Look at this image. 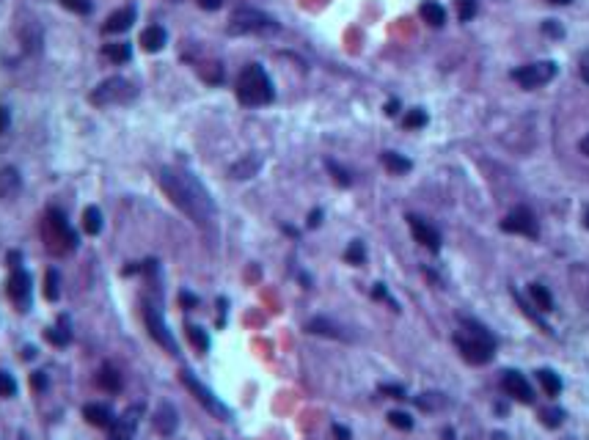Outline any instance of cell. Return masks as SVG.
Masks as SVG:
<instances>
[{"label":"cell","instance_id":"cell-1","mask_svg":"<svg viewBox=\"0 0 589 440\" xmlns=\"http://www.w3.org/2000/svg\"><path fill=\"white\" fill-rule=\"evenodd\" d=\"M160 185L168 193V198L199 226H207L215 215V204L207 193V187L188 171L182 168H163L160 171Z\"/></svg>","mask_w":589,"mask_h":440},{"label":"cell","instance_id":"cell-30","mask_svg":"<svg viewBox=\"0 0 589 440\" xmlns=\"http://www.w3.org/2000/svg\"><path fill=\"white\" fill-rule=\"evenodd\" d=\"M345 259H347L350 264H356V267L364 264V262H367V248H364V242H361V239H353L350 248L345 251Z\"/></svg>","mask_w":589,"mask_h":440},{"label":"cell","instance_id":"cell-20","mask_svg":"<svg viewBox=\"0 0 589 440\" xmlns=\"http://www.w3.org/2000/svg\"><path fill=\"white\" fill-rule=\"evenodd\" d=\"M306 330L308 333H314V336H331V339H345V333L339 330V325H333L331 319H325V316H317V319H311L308 325H306Z\"/></svg>","mask_w":589,"mask_h":440},{"label":"cell","instance_id":"cell-27","mask_svg":"<svg viewBox=\"0 0 589 440\" xmlns=\"http://www.w3.org/2000/svg\"><path fill=\"white\" fill-rule=\"evenodd\" d=\"M383 165H385L388 171H394V174H408V171L413 168V162H410L408 157L397 154V151H383Z\"/></svg>","mask_w":589,"mask_h":440},{"label":"cell","instance_id":"cell-10","mask_svg":"<svg viewBox=\"0 0 589 440\" xmlns=\"http://www.w3.org/2000/svg\"><path fill=\"white\" fill-rule=\"evenodd\" d=\"M501 228H504L507 234H520V237H531V239H537V237H540L537 218H534V212H531V210H526V207L513 210L507 218L501 220Z\"/></svg>","mask_w":589,"mask_h":440},{"label":"cell","instance_id":"cell-36","mask_svg":"<svg viewBox=\"0 0 589 440\" xmlns=\"http://www.w3.org/2000/svg\"><path fill=\"white\" fill-rule=\"evenodd\" d=\"M424 124H427V113L419 110V108L410 110V113L405 116V127H408V130H419V127H424Z\"/></svg>","mask_w":589,"mask_h":440},{"label":"cell","instance_id":"cell-26","mask_svg":"<svg viewBox=\"0 0 589 440\" xmlns=\"http://www.w3.org/2000/svg\"><path fill=\"white\" fill-rule=\"evenodd\" d=\"M537 380H540V385H542V391H545L548 396H559V394H562V380H559V374H554L551 369H540V371H537Z\"/></svg>","mask_w":589,"mask_h":440},{"label":"cell","instance_id":"cell-52","mask_svg":"<svg viewBox=\"0 0 589 440\" xmlns=\"http://www.w3.org/2000/svg\"><path fill=\"white\" fill-rule=\"evenodd\" d=\"M579 146H581V154H587V157H589V135L584 138V141H581V144H579Z\"/></svg>","mask_w":589,"mask_h":440},{"label":"cell","instance_id":"cell-34","mask_svg":"<svg viewBox=\"0 0 589 440\" xmlns=\"http://www.w3.org/2000/svg\"><path fill=\"white\" fill-rule=\"evenodd\" d=\"M416 405L424 407V410H435V407L446 405V399H443L441 394H422V396H416Z\"/></svg>","mask_w":589,"mask_h":440},{"label":"cell","instance_id":"cell-39","mask_svg":"<svg viewBox=\"0 0 589 440\" xmlns=\"http://www.w3.org/2000/svg\"><path fill=\"white\" fill-rule=\"evenodd\" d=\"M64 3V8H69L74 14H88L91 11V3L88 0H61Z\"/></svg>","mask_w":589,"mask_h":440},{"label":"cell","instance_id":"cell-29","mask_svg":"<svg viewBox=\"0 0 589 440\" xmlns=\"http://www.w3.org/2000/svg\"><path fill=\"white\" fill-rule=\"evenodd\" d=\"M83 228H85L88 234H99V231H102V212H99L97 207H88V210L83 212Z\"/></svg>","mask_w":589,"mask_h":440},{"label":"cell","instance_id":"cell-32","mask_svg":"<svg viewBox=\"0 0 589 440\" xmlns=\"http://www.w3.org/2000/svg\"><path fill=\"white\" fill-rule=\"evenodd\" d=\"M540 421H542L545 427L556 430V427L565 421V410H559V407H548V410H542V413H540Z\"/></svg>","mask_w":589,"mask_h":440},{"label":"cell","instance_id":"cell-33","mask_svg":"<svg viewBox=\"0 0 589 440\" xmlns=\"http://www.w3.org/2000/svg\"><path fill=\"white\" fill-rule=\"evenodd\" d=\"M388 424L397 427V430H405V432L413 430V418H410L408 413H402V410H391V413H388Z\"/></svg>","mask_w":589,"mask_h":440},{"label":"cell","instance_id":"cell-31","mask_svg":"<svg viewBox=\"0 0 589 440\" xmlns=\"http://www.w3.org/2000/svg\"><path fill=\"white\" fill-rule=\"evenodd\" d=\"M188 339L193 341V347H199V353H207L210 350V336L199 325H188Z\"/></svg>","mask_w":589,"mask_h":440},{"label":"cell","instance_id":"cell-8","mask_svg":"<svg viewBox=\"0 0 589 440\" xmlns=\"http://www.w3.org/2000/svg\"><path fill=\"white\" fill-rule=\"evenodd\" d=\"M182 382H185V388H188V391H190V394H193V396H196V399H199V402H201V405H204L213 416H218L221 421H229V418H231L229 407L223 405L221 399H218V396H215V394H213V391H210L201 380H196L190 371H182Z\"/></svg>","mask_w":589,"mask_h":440},{"label":"cell","instance_id":"cell-50","mask_svg":"<svg viewBox=\"0 0 589 440\" xmlns=\"http://www.w3.org/2000/svg\"><path fill=\"white\" fill-rule=\"evenodd\" d=\"M320 218H322V212H320V210H314V212H311V218H308V226H311V228H317V226H320Z\"/></svg>","mask_w":589,"mask_h":440},{"label":"cell","instance_id":"cell-22","mask_svg":"<svg viewBox=\"0 0 589 440\" xmlns=\"http://www.w3.org/2000/svg\"><path fill=\"white\" fill-rule=\"evenodd\" d=\"M44 336H47V341H50V344H56V347H67V344L72 341V333H69V319H67V316H61V325H56V328H47V330H44Z\"/></svg>","mask_w":589,"mask_h":440},{"label":"cell","instance_id":"cell-53","mask_svg":"<svg viewBox=\"0 0 589 440\" xmlns=\"http://www.w3.org/2000/svg\"><path fill=\"white\" fill-rule=\"evenodd\" d=\"M25 358H28V361L36 358V347H25Z\"/></svg>","mask_w":589,"mask_h":440},{"label":"cell","instance_id":"cell-44","mask_svg":"<svg viewBox=\"0 0 589 440\" xmlns=\"http://www.w3.org/2000/svg\"><path fill=\"white\" fill-rule=\"evenodd\" d=\"M201 8H207V11H215V8H221L223 0H196Z\"/></svg>","mask_w":589,"mask_h":440},{"label":"cell","instance_id":"cell-23","mask_svg":"<svg viewBox=\"0 0 589 440\" xmlns=\"http://www.w3.org/2000/svg\"><path fill=\"white\" fill-rule=\"evenodd\" d=\"M97 382H99V388H102V391H110V394L122 391V374H119V371H116L113 366H102V369H99V374H97Z\"/></svg>","mask_w":589,"mask_h":440},{"label":"cell","instance_id":"cell-48","mask_svg":"<svg viewBox=\"0 0 589 440\" xmlns=\"http://www.w3.org/2000/svg\"><path fill=\"white\" fill-rule=\"evenodd\" d=\"M399 113V102L397 99H391L388 105H385V116H397Z\"/></svg>","mask_w":589,"mask_h":440},{"label":"cell","instance_id":"cell-25","mask_svg":"<svg viewBox=\"0 0 589 440\" xmlns=\"http://www.w3.org/2000/svg\"><path fill=\"white\" fill-rule=\"evenodd\" d=\"M259 165H262V160H259L256 154H251V157L240 160L237 165H231V176H234V179H251V176L259 171Z\"/></svg>","mask_w":589,"mask_h":440},{"label":"cell","instance_id":"cell-4","mask_svg":"<svg viewBox=\"0 0 589 440\" xmlns=\"http://www.w3.org/2000/svg\"><path fill=\"white\" fill-rule=\"evenodd\" d=\"M44 239L53 253H69L77 248V234L61 210H50L44 218Z\"/></svg>","mask_w":589,"mask_h":440},{"label":"cell","instance_id":"cell-21","mask_svg":"<svg viewBox=\"0 0 589 440\" xmlns=\"http://www.w3.org/2000/svg\"><path fill=\"white\" fill-rule=\"evenodd\" d=\"M419 14H422V19H424L427 25H433V28H441L443 22H446V11H443V6L441 3H433V0L422 3Z\"/></svg>","mask_w":589,"mask_h":440},{"label":"cell","instance_id":"cell-54","mask_svg":"<svg viewBox=\"0 0 589 440\" xmlns=\"http://www.w3.org/2000/svg\"><path fill=\"white\" fill-rule=\"evenodd\" d=\"M548 3H556V6H567L570 0H548Z\"/></svg>","mask_w":589,"mask_h":440},{"label":"cell","instance_id":"cell-47","mask_svg":"<svg viewBox=\"0 0 589 440\" xmlns=\"http://www.w3.org/2000/svg\"><path fill=\"white\" fill-rule=\"evenodd\" d=\"M581 77H584V80L589 83V53H584V56H581Z\"/></svg>","mask_w":589,"mask_h":440},{"label":"cell","instance_id":"cell-16","mask_svg":"<svg viewBox=\"0 0 589 440\" xmlns=\"http://www.w3.org/2000/svg\"><path fill=\"white\" fill-rule=\"evenodd\" d=\"M176 407L174 405H168V402H163L160 407H157V413H154V430L160 432V435H174L176 432Z\"/></svg>","mask_w":589,"mask_h":440},{"label":"cell","instance_id":"cell-7","mask_svg":"<svg viewBox=\"0 0 589 440\" xmlns=\"http://www.w3.org/2000/svg\"><path fill=\"white\" fill-rule=\"evenodd\" d=\"M144 319H147V328L149 333H151V339L160 344V347H165L171 355H176L179 353V347H176V339H174V333L168 330V325H165V319H163V308H160V303H144Z\"/></svg>","mask_w":589,"mask_h":440},{"label":"cell","instance_id":"cell-28","mask_svg":"<svg viewBox=\"0 0 589 440\" xmlns=\"http://www.w3.org/2000/svg\"><path fill=\"white\" fill-rule=\"evenodd\" d=\"M529 292H531V297H534V303H537L540 311H554V297H551V292H548L542 284H531Z\"/></svg>","mask_w":589,"mask_h":440},{"label":"cell","instance_id":"cell-41","mask_svg":"<svg viewBox=\"0 0 589 440\" xmlns=\"http://www.w3.org/2000/svg\"><path fill=\"white\" fill-rule=\"evenodd\" d=\"M380 394H388L391 399H405V388H402V385H388V382H383V385H380Z\"/></svg>","mask_w":589,"mask_h":440},{"label":"cell","instance_id":"cell-38","mask_svg":"<svg viewBox=\"0 0 589 440\" xmlns=\"http://www.w3.org/2000/svg\"><path fill=\"white\" fill-rule=\"evenodd\" d=\"M457 14L463 22H468L476 14V0H457Z\"/></svg>","mask_w":589,"mask_h":440},{"label":"cell","instance_id":"cell-43","mask_svg":"<svg viewBox=\"0 0 589 440\" xmlns=\"http://www.w3.org/2000/svg\"><path fill=\"white\" fill-rule=\"evenodd\" d=\"M542 28H545V33H551V36H562V33H565V31H562V28H559V25H556L554 19H548V22L542 25Z\"/></svg>","mask_w":589,"mask_h":440},{"label":"cell","instance_id":"cell-6","mask_svg":"<svg viewBox=\"0 0 589 440\" xmlns=\"http://www.w3.org/2000/svg\"><path fill=\"white\" fill-rule=\"evenodd\" d=\"M135 96V85L124 77H110V80H102L94 91H91V102L105 108V105H127L130 99Z\"/></svg>","mask_w":589,"mask_h":440},{"label":"cell","instance_id":"cell-14","mask_svg":"<svg viewBox=\"0 0 589 440\" xmlns=\"http://www.w3.org/2000/svg\"><path fill=\"white\" fill-rule=\"evenodd\" d=\"M408 226H410L416 242H422L430 251H438L441 248V234H438V228L433 223H427V220L419 218V215H408Z\"/></svg>","mask_w":589,"mask_h":440},{"label":"cell","instance_id":"cell-15","mask_svg":"<svg viewBox=\"0 0 589 440\" xmlns=\"http://www.w3.org/2000/svg\"><path fill=\"white\" fill-rule=\"evenodd\" d=\"M133 22H135V8H133V6H124V8L113 11V14L105 19L102 33H124Z\"/></svg>","mask_w":589,"mask_h":440},{"label":"cell","instance_id":"cell-37","mask_svg":"<svg viewBox=\"0 0 589 440\" xmlns=\"http://www.w3.org/2000/svg\"><path fill=\"white\" fill-rule=\"evenodd\" d=\"M17 394V380L8 371H0V396H14Z\"/></svg>","mask_w":589,"mask_h":440},{"label":"cell","instance_id":"cell-45","mask_svg":"<svg viewBox=\"0 0 589 440\" xmlns=\"http://www.w3.org/2000/svg\"><path fill=\"white\" fill-rule=\"evenodd\" d=\"M8 121H11V116H8V110L6 108H0V135L8 130Z\"/></svg>","mask_w":589,"mask_h":440},{"label":"cell","instance_id":"cell-3","mask_svg":"<svg viewBox=\"0 0 589 440\" xmlns=\"http://www.w3.org/2000/svg\"><path fill=\"white\" fill-rule=\"evenodd\" d=\"M276 96V88H273V80L267 77V72L259 67V64H248L240 77H237V99L248 108H259V105H267L273 102Z\"/></svg>","mask_w":589,"mask_h":440},{"label":"cell","instance_id":"cell-18","mask_svg":"<svg viewBox=\"0 0 589 440\" xmlns=\"http://www.w3.org/2000/svg\"><path fill=\"white\" fill-rule=\"evenodd\" d=\"M165 42H168V33H165V28H163V25H149L147 31L141 33V47H144L147 53H157V50H163V47H165Z\"/></svg>","mask_w":589,"mask_h":440},{"label":"cell","instance_id":"cell-17","mask_svg":"<svg viewBox=\"0 0 589 440\" xmlns=\"http://www.w3.org/2000/svg\"><path fill=\"white\" fill-rule=\"evenodd\" d=\"M83 416H85V421L88 424H94V427H113V410L108 407V405H97V402H91V405H85L83 407Z\"/></svg>","mask_w":589,"mask_h":440},{"label":"cell","instance_id":"cell-49","mask_svg":"<svg viewBox=\"0 0 589 440\" xmlns=\"http://www.w3.org/2000/svg\"><path fill=\"white\" fill-rule=\"evenodd\" d=\"M19 259H22V256H19V253H17V251H11V253H8V264H11V267H14V270H17V267H19Z\"/></svg>","mask_w":589,"mask_h":440},{"label":"cell","instance_id":"cell-5","mask_svg":"<svg viewBox=\"0 0 589 440\" xmlns=\"http://www.w3.org/2000/svg\"><path fill=\"white\" fill-rule=\"evenodd\" d=\"M231 36H251V33H276L279 31V22L273 17H267L265 11H256V8H237L229 19V28H226Z\"/></svg>","mask_w":589,"mask_h":440},{"label":"cell","instance_id":"cell-55","mask_svg":"<svg viewBox=\"0 0 589 440\" xmlns=\"http://www.w3.org/2000/svg\"><path fill=\"white\" fill-rule=\"evenodd\" d=\"M584 226H587V228H589V207H587V210H584Z\"/></svg>","mask_w":589,"mask_h":440},{"label":"cell","instance_id":"cell-51","mask_svg":"<svg viewBox=\"0 0 589 440\" xmlns=\"http://www.w3.org/2000/svg\"><path fill=\"white\" fill-rule=\"evenodd\" d=\"M182 303H185V305H196V303H199V297H193V294L182 292Z\"/></svg>","mask_w":589,"mask_h":440},{"label":"cell","instance_id":"cell-11","mask_svg":"<svg viewBox=\"0 0 589 440\" xmlns=\"http://www.w3.org/2000/svg\"><path fill=\"white\" fill-rule=\"evenodd\" d=\"M8 297L19 311L31 308V297H33V284H31V273H25L22 267H17L8 278Z\"/></svg>","mask_w":589,"mask_h":440},{"label":"cell","instance_id":"cell-35","mask_svg":"<svg viewBox=\"0 0 589 440\" xmlns=\"http://www.w3.org/2000/svg\"><path fill=\"white\" fill-rule=\"evenodd\" d=\"M61 276H58V270H47V289H44V294H47V300H58V294H61Z\"/></svg>","mask_w":589,"mask_h":440},{"label":"cell","instance_id":"cell-19","mask_svg":"<svg viewBox=\"0 0 589 440\" xmlns=\"http://www.w3.org/2000/svg\"><path fill=\"white\" fill-rule=\"evenodd\" d=\"M19 187H22V179H19V174H17V168H3L0 171V198H14L17 193H19Z\"/></svg>","mask_w":589,"mask_h":440},{"label":"cell","instance_id":"cell-13","mask_svg":"<svg viewBox=\"0 0 589 440\" xmlns=\"http://www.w3.org/2000/svg\"><path fill=\"white\" fill-rule=\"evenodd\" d=\"M141 413H144V405H135V407H130L122 418H116V421H113V427H110L108 440H133L135 438V430H138Z\"/></svg>","mask_w":589,"mask_h":440},{"label":"cell","instance_id":"cell-42","mask_svg":"<svg viewBox=\"0 0 589 440\" xmlns=\"http://www.w3.org/2000/svg\"><path fill=\"white\" fill-rule=\"evenodd\" d=\"M328 168L336 174V182H339V185H350V176H347V171H342V168H339L336 162H331V160H328Z\"/></svg>","mask_w":589,"mask_h":440},{"label":"cell","instance_id":"cell-12","mask_svg":"<svg viewBox=\"0 0 589 440\" xmlns=\"http://www.w3.org/2000/svg\"><path fill=\"white\" fill-rule=\"evenodd\" d=\"M501 388H504V394H507L510 399H515V402H523V405H531V402H534V391H531L529 380H526L520 371H504Z\"/></svg>","mask_w":589,"mask_h":440},{"label":"cell","instance_id":"cell-40","mask_svg":"<svg viewBox=\"0 0 589 440\" xmlns=\"http://www.w3.org/2000/svg\"><path fill=\"white\" fill-rule=\"evenodd\" d=\"M31 385H33V391H47L50 380H47L44 371H33V374H31Z\"/></svg>","mask_w":589,"mask_h":440},{"label":"cell","instance_id":"cell-2","mask_svg":"<svg viewBox=\"0 0 589 440\" xmlns=\"http://www.w3.org/2000/svg\"><path fill=\"white\" fill-rule=\"evenodd\" d=\"M454 347L468 364L482 366V364H490L496 355V336L485 325L474 319H463L460 328L454 330Z\"/></svg>","mask_w":589,"mask_h":440},{"label":"cell","instance_id":"cell-46","mask_svg":"<svg viewBox=\"0 0 589 440\" xmlns=\"http://www.w3.org/2000/svg\"><path fill=\"white\" fill-rule=\"evenodd\" d=\"M333 435L336 440H350V430H345L342 424H333Z\"/></svg>","mask_w":589,"mask_h":440},{"label":"cell","instance_id":"cell-24","mask_svg":"<svg viewBox=\"0 0 589 440\" xmlns=\"http://www.w3.org/2000/svg\"><path fill=\"white\" fill-rule=\"evenodd\" d=\"M102 56H105V58H110V61H116V64H127V61L133 58V47H130L127 42L105 44V47H102Z\"/></svg>","mask_w":589,"mask_h":440},{"label":"cell","instance_id":"cell-9","mask_svg":"<svg viewBox=\"0 0 589 440\" xmlns=\"http://www.w3.org/2000/svg\"><path fill=\"white\" fill-rule=\"evenodd\" d=\"M556 74V64L554 61H537V64H526L520 69H513V80L520 83L523 88H540L545 83H551Z\"/></svg>","mask_w":589,"mask_h":440}]
</instances>
